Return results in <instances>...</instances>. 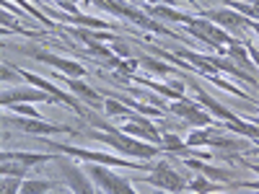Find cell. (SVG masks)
<instances>
[{
    "label": "cell",
    "mask_w": 259,
    "mask_h": 194,
    "mask_svg": "<svg viewBox=\"0 0 259 194\" xmlns=\"http://www.w3.org/2000/svg\"><path fill=\"white\" fill-rule=\"evenodd\" d=\"M85 117H89L91 124L96 127V132H91L94 140L112 145L114 150H119V153H124V156H130V158H135V161H148V158H153L158 150H161L158 145H145V142H140L138 137L122 132V129H117L114 124H106V122L96 119V117L89 114V112H85Z\"/></svg>",
    "instance_id": "cell-1"
},
{
    "label": "cell",
    "mask_w": 259,
    "mask_h": 194,
    "mask_svg": "<svg viewBox=\"0 0 259 194\" xmlns=\"http://www.w3.org/2000/svg\"><path fill=\"white\" fill-rule=\"evenodd\" d=\"M52 150L57 153H68V156H78L89 163H106V166H122V168H150V166H140V163H130L124 158H117V156H106V153H96V150H83V148H73V145H60V142H52Z\"/></svg>",
    "instance_id": "cell-2"
},
{
    "label": "cell",
    "mask_w": 259,
    "mask_h": 194,
    "mask_svg": "<svg viewBox=\"0 0 259 194\" xmlns=\"http://www.w3.org/2000/svg\"><path fill=\"white\" fill-rule=\"evenodd\" d=\"M3 124H11V127H18L21 132H29V135H75V129L68 127V124H50V122H41L39 117H26V119H8L3 117Z\"/></svg>",
    "instance_id": "cell-3"
},
{
    "label": "cell",
    "mask_w": 259,
    "mask_h": 194,
    "mask_svg": "<svg viewBox=\"0 0 259 194\" xmlns=\"http://www.w3.org/2000/svg\"><path fill=\"white\" fill-rule=\"evenodd\" d=\"M85 174L91 176V181L101 189V191H109V194H135V186H130V181L114 176L112 171H106L101 166H83Z\"/></svg>",
    "instance_id": "cell-4"
},
{
    "label": "cell",
    "mask_w": 259,
    "mask_h": 194,
    "mask_svg": "<svg viewBox=\"0 0 259 194\" xmlns=\"http://www.w3.org/2000/svg\"><path fill=\"white\" fill-rule=\"evenodd\" d=\"M145 181L153 184V186H161V189H166V191H184V189H187V186H184V179H182L166 161L150 166V174L145 176Z\"/></svg>",
    "instance_id": "cell-5"
},
{
    "label": "cell",
    "mask_w": 259,
    "mask_h": 194,
    "mask_svg": "<svg viewBox=\"0 0 259 194\" xmlns=\"http://www.w3.org/2000/svg\"><path fill=\"white\" fill-rule=\"evenodd\" d=\"M18 70V75L21 78H24V80H29V83H34L36 85V88H45V91H50L60 104H65V106H68V109H73L78 117H85V109H83V106H80V101H75L73 96H68V93H65V91H60L57 88V85L52 83V80H45V78H39V75H34V73H29V70H24V68H16Z\"/></svg>",
    "instance_id": "cell-6"
},
{
    "label": "cell",
    "mask_w": 259,
    "mask_h": 194,
    "mask_svg": "<svg viewBox=\"0 0 259 194\" xmlns=\"http://www.w3.org/2000/svg\"><path fill=\"white\" fill-rule=\"evenodd\" d=\"M168 112L182 117L187 124H194V127H210L212 124V117L200 109L197 101H189V99H179L174 104H168Z\"/></svg>",
    "instance_id": "cell-7"
},
{
    "label": "cell",
    "mask_w": 259,
    "mask_h": 194,
    "mask_svg": "<svg viewBox=\"0 0 259 194\" xmlns=\"http://www.w3.org/2000/svg\"><path fill=\"white\" fill-rule=\"evenodd\" d=\"M18 101H57V99L50 91H45V88H13V91L6 88L3 93H0V104H3V106L18 104Z\"/></svg>",
    "instance_id": "cell-8"
},
{
    "label": "cell",
    "mask_w": 259,
    "mask_h": 194,
    "mask_svg": "<svg viewBox=\"0 0 259 194\" xmlns=\"http://www.w3.org/2000/svg\"><path fill=\"white\" fill-rule=\"evenodd\" d=\"M34 60L52 65V68L62 70L68 78H83V75H85L83 65H78V62H73V60H65V57H57V55H52V52H34Z\"/></svg>",
    "instance_id": "cell-9"
},
{
    "label": "cell",
    "mask_w": 259,
    "mask_h": 194,
    "mask_svg": "<svg viewBox=\"0 0 259 194\" xmlns=\"http://www.w3.org/2000/svg\"><path fill=\"white\" fill-rule=\"evenodd\" d=\"M202 18H210L212 24L231 31H239L246 26V16H241L239 11H202Z\"/></svg>",
    "instance_id": "cell-10"
},
{
    "label": "cell",
    "mask_w": 259,
    "mask_h": 194,
    "mask_svg": "<svg viewBox=\"0 0 259 194\" xmlns=\"http://www.w3.org/2000/svg\"><path fill=\"white\" fill-rule=\"evenodd\" d=\"M62 174H65V179H68V184L73 186V191H80V194H94V181H89V179H85L83 174H80V171L73 166V163H65L62 161Z\"/></svg>",
    "instance_id": "cell-11"
},
{
    "label": "cell",
    "mask_w": 259,
    "mask_h": 194,
    "mask_svg": "<svg viewBox=\"0 0 259 194\" xmlns=\"http://www.w3.org/2000/svg\"><path fill=\"white\" fill-rule=\"evenodd\" d=\"M184 166H189L192 171H197V174H205V176H210V179H215V181H233V174L231 171H223V168H210V166H205L200 158H187L184 161Z\"/></svg>",
    "instance_id": "cell-12"
},
{
    "label": "cell",
    "mask_w": 259,
    "mask_h": 194,
    "mask_svg": "<svg viewBox=\"0 0 259 194\" xmlns=\"http://www.w3.org/2000/svg\"><path fill=\"white\" fill-rule=\"evenodd\" d=\"M135 83H143V85H148V88H153L156 93H161V96H166V99H184V83H171V85H163V83H153V80H145V78H135Z\"/></svg>",
    "instance_id": "cell-13"
},
{
    "label": "cell",
    "mask_w": 259,
    "mask_h": 194,
    "mask_svg": "<svg viewBox=\"0 0 259 194\" xmlns=\"http://www.w3.org/2000/svg\"><path fill=\"white\" fill-rule=\"evenodd\" d=\"M3 161H18L26 168L36 166V163H47V161H57L55 153H3Z\"/></svg>",
    "instance_id": "cell-14"
},
{
    "label": "cell",
    "mask_w": 259,
    "mask_h": 194,
    "mask_svg": "<svg viewBox=\"0 0 259 194\" xmlns=\"http://www.w3.org/2000/svg\"><path fill=\"white\" fill-rule=\"evenodd\" d=\"M65 85H68V88L73 91V93H78L83 101H91L94 106H99V104H104V99L99 96V91H94L91 85H85V83H80L78 78H68L65 80Z\"/></svg>",
    "instance_id": "cell-15"
},
{
    "label": "cell",
    "mask_w": 259,
    "mask_h": 194,
    "mask_svg": "<svg viewBox=\"0 0 259 194\" xmlns=\"http://www.w3.org/2000/svg\"><path fill=\"white\" fill-rule=\"evenodd\" d=\"M148 13H153V16H161V18H168V21H179V24H184V26H192L194 21V16H187V13H177L174 8H166V6H150L148 8Z\"/></svg>",
    "instance_id": "cell-16"
},
{
    "label": "cell",
    "mask_w": 259,
    "mask_h": 194,
    "mask_svg": "<svg viewBox=\"0 0 259 194\" xmlns=\"http://www.w3.org/2000/svg\"><path fill=\"white\" fill-rule=\"evenodd\" d=\"M226 55H228L233 62H239V68L251 70V65H254V62H249V50H246L244 41H236V44H231V47L226 50Z\"/></svg>",
    "instance_id": "cell-17"
},
{
    "label": "cell",
    "mask_w": 259,
    "mask_h": 194,
    "mask_svg": "<svg viewBox=\"0 0 259 194\" xmlns=\"http://www.w3.org/2000/svg\"><path fill=\"white\" fill-rule=\"evenodd\" d=\"M57 184L55 181H47V179H26L21 184V191L26 194H41V191H55Z\"/></svg>",
    "instance_id": "cell-18"
},
{
    "label": "cell",
    "mask_w": 259,
    "mask_h": 194,
    "mask_svg": "<svg viewBox=\"0 0 259 194\" xmlns=\"http://www.w3.org/2000/svg\"><path fill=\"white\" fill-rule=\"evenodd\" d=\"M104 109L109 117H124V119H133L138 112L135 109H127V106H122L117 99H104Z\"/></svg>",
    "instance_id": "cell-19"
},
{
    "label": "cell",
    "mask_w": 259,
    "mask_h": 194,
    "mask_svg": "<svg viewBox=\"0 0 259 194\" xmlns=\"http://www.w3.org/2000/svg\"><path fill=\"white\" fill-rule=\"evenodd\" d=\"M163 150H171V153H187V142H182L177 135H163Z\"/></svg>",
    "instance_id": "cell-20"
},
{
    "label": "cell",
    "mask_w": 259,
    "mask_h": 194,
    "mask_svg": "<svg viewBox=\"0 0 259 194\" xmlns=\"http://www.w3.org/2000/svg\"><path fill=\"white\" fill-rule=\"evenodd\" d=\"M187 189H192V191H200V194H205V191H215V189H218V184L207 181L205 176H197V179H192V181H189V186H187Z\"/></svg>",
    "instance_id": "cell-21"
},
{
    "label": "cell",
    "mask_w": 259,
    "mask_h": 194,
    "mask_svg": "<svg viewBox=\"0 0 259 194\" xmlns=\"http://www.w3.org/2000/svg\"><path fill=\"white\" fill-rule=\"evenodd\" d=\"M16 3H18L21 8H24V11H26L29 16H34L36 21H41V24H45V26H52V21H50V18H47L45 13H41V11H36V8H34L31 3H29V0H16Z\"/></svg>",
    "instance_id": "cell-22"
},
{
    "label": "cell",
    "mask_w": 259,
    "mask_h": 194,
    "mask_svg": "<svg viewBox=\"0 0 259 194\" xmlns=\"http://www.w3.org/2000/svg\"><path fill=\"white\" fill-rule=\"evenodd\" d=\"M21 176H13V179H8V176H3V191L6 194H11V191H21V181H18Z\"/></svg>",
    "instance_id": "cell-23"
},
{
    "label": "cell",
    "mask_w": 259,
    "mask_h": 194,
    "mask_svg": "<svg viewBox=\"0 0 259 194\" xmlns=\"http://www.w3.org/2000/svg\"><path fill=\"white\" fill-rule=\"evenodd\" d=\"M140 62H145L153 73H168L171 68H166V65H161V62H156V60H150V57H140Z\"/></svg>",
    "instance_id": "cell-24"
},
{
    "label": "cell",
    "mask_w": 259,
    "mask_h": 194,
    "mask_svg": "<svg viewBox=\"0 0 259 194\" xmlns=\"http://www.w3.org/2000/svg\"><path fill=\"white\" fill-rule=\"evenodd\" d=\"M112 52L119 55V57H130V47L124 44V41H119V39H112Z\"/></svg>",
    "instance_id": "cell-25"
},
{
    "label": "cell",
    "mask_w": 259,
    "mask_h": 194,
    "mask_svg": "<svg viewBox=\"0 0 259 194\" xmlns=\"http://www.w3.org/2000/svg\"><path fill=\"white\" fill-rule=\"evenodd\" d=\"M13 75H18V70H16V68H8V65H3V83L13 80Z\"/></svg>",
    "instance_id": "cell-26"
},
{
    "label": "cell",
    "mask_w": 259,
    "mask_h": 194,
    "mask_svg": "<svg viewBox=\"0 0 259 194\" xmlns=\"http://www.w3.org/2000/svg\"><path fill=\"white\" fill-rule=\"evenodd\" d=\"M239 186H246V189H254V191H259V181H239Z\"/></svg>",
    "instance_id": "cell-27"
},
{
    "label": "cell",
    "mask_w": 259,
    "mask_h": 194,
    "mask_svg": "<svg viewBox=\"0 0 259 194\" xmlns=\"http://www.w3.org/2000/svg\"><path fill=\"white\" fill-rule=\"evenodd\" d=\"M50 3H52V0H50ZM55 3H57V6H62V3H70V0H55ZM73 3H75V0H73Z\"/></svg>",
    "instance_id": "cell-28"
}]
</instances>
